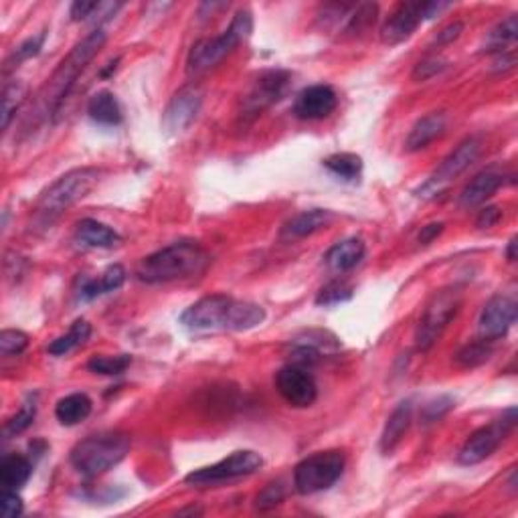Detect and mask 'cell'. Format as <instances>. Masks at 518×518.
I'll list each match as a JSON object with an SVG mask.
<instances>
[{"label": "cell", "mask_w": 518, "mask_h": 518, "mask_svg": "<svg viewBox=\"0 0 518 518\" xmlns=\"http://www.w3.org/2000/svg\"><path fill=\"white\" fill-rule=\"evenodd\" d=\"M345 466L347 458L339 450L316 451V454L304 458L294 468L296 492L310 496L328 490L339 482Z\"/></svg>", "instance_id": "7"}, {"label": "cell", "mask_w": 518, "mask_h": 518, "mask_svg": "<svg viewBox=\"0 0 518 518\" xmlns=\"http://www.w3.org/2000/svg\"><path fill=\"white\" fill-rule=\"evenodd\" d=\"M291 82V76L283 69H269L264 71L255 79L251 90L247 92L243 98V118H255L264 112L266 108L274 106L275 101H280L286 96L288 87Z\"/></svg>", "instance_id": "12"}, {"label": "cell", "mask_w": 518, "mask_h": 518, "mask_svg": "<svg viewBox=\"0 0 518 518\" xmlns=\"http://www.w3.org/2000/svg\"><path fill=\"white\" fill-rule=\"evenodd\" d=\"M179 514H203V510L201 508H185V510H179Z\"/></svg>", "instance_id": "49"}, {"label": "cell", "mask_w": 518, "mask_h": 518, "mask_svg": "<svg viewBox=\"0 0 518 518\" xmlns=\"http://www.w3.org/2000/svg\"><path fill=\"white\" fill-rule=\"evenodd\" d=\"M462 31H464V23H459V20H456V23H451L446 28H442V31L434 36V43L437 47L450 45V43H454L458 36L462 35Z\"/></svg>", "instance_id": "43"}, {"label": "cell", "mask_w": 518, "mask_h": 518, "mask_svg": "<svg viewBox=\"0 0 518 518\" xmlns=\"http://www.w3.org/2000/svg\"><path fill=\"white\" fill-rule=\"evenodd\" d=\"M446 126H448L446 112H432V114L423 116L421 120L415 122L410 136H407L405 148L410 152L427 148L435 138H440L443 132H446Z\"/></svg>", "instance_id": "21"}, {"label": "cell", "mask_w": 518, "mask_h": 518, "mask_svg": "<svg viewBox=\"0 0 518 518\" xmlns=\"http://www.w3.org/2000/svg\"><path fill=\"white\" fill-rule=\"evenodd\" d=\"M456 407V399L450 395H442L429 401V403L423 405L421 410V421L429 426V423H435L437 419H442L443 415L450 413Z\"/></svg>", "instance_id": "38"}, {"label": "cell", "mask_w": 518, "mask_h": 518, "mask_svg": "<svg viewBox=\"0 0 518 518\" xmlns=\"http://www.w3.org/2000/svg\"><path fill=\"white\" fill-rule=\"evenodd\" d=\"M353 298V286L347 282H331L328 286L318 291L316 304L318 306H337L342 302H348Z\"/></svg>", "instance_id": "37"}, {"label": "cell", "mask_w": 518, "mask_h": 518, "mask_svg": "<svg viewBox=\"0 0 518 518\" xmlns=\"http://www.w3.org/2000/svg\"><path fill=\"white\" fill-rule=\"evenodd\" d=\"M28 347V337L23 331H3L0 332V355L14 356L25 353Z\"/></svg>", "instance_id": "39"}, {"label": "cell", "mask_w": 518, "mask_h": 518, "mask_svg": "<svg viewBox=\"0 0 518 518\" xmlns=\"http://www.w3.org/2000/svg\"><path fill=\"white\" fill-rule=\"evenodd\" d=\"M364 253H367V245H364L363 239L350 237L328 250V253L324 255V264L332 272L345 274L361 264L364 259Z\"/></svg>", "instance_id": "22"}, {"label": "cell", "mask_w": 518, "mask_h": 518, "mask_svg": "<svg viewBox=\"0 0 518 518\" xmlns=\"http://www.w3.org/2000/svg\"><path fill=\"white\" fill-rule=\"evenodd\" d=\"M516 242H518V239L513 237L508 242V247H506V259L510 261V264H513V261H516V245H518Z\"/></svg>", "instance_id": "48"}, {"label": "cell", "mask_w": 518, "mask_h": 518, "mask_svg": "<svg viewBox=\"0 0 518 518\" xmlns=\"http://www.w3.org/2000/svg\"><path fill=\"white\" fill-rule=\"evenodd\" d=\"M334 221V213L328 209H310V211H302L290 219V221L282 227V239H302L314 235L320 229H326L328 225Z\"/></svg>", "instance_id": "19"}, {"label": "cell", "mask_w": 518, "mask_h": 518, "mask_svg": "<svg viewBox=\"0 0 518 518\" xmlns=\"http://www.w3.org/2000/svg\"><path fill=\"white\" fill-rule=\"evenodd\" d=\"M98 4L100 3H87V0H77V3H73L71 4V20H76V23H79V20H85V19H90L93 12H96L98 9Z\"/></svg>", "instance_id": "45"}, {"label": "cell", "mask_w": 518, "mask_h": 518, "mask_svg": "<svg viewBox=\"0 0 518 518\" xmlns=\"http://www.w3.org/2000/svg\"><path fill=\"white\" fill-rule=\"evenodd\" d=\"M480 148H482V144H480L478 138L474 136L466 138L450 156L442 160V164L434 171L432 177L423 182V185H419L415 195H418L419 199H435V196H440L443 191H448L451 182L476 163V158L480 156Z\"/></svg>", "instance_id": "9"}, {"label": "cell", "mask_w": 518, "mask_h": 518, "mask_svg": "<svg viewBox=\"0 0 518 518\" xmlns=\"http://www.w3.org/2000/svg\"><path fill=\"white\" fill-rule=\"evenodd\" d=\"M505 182H506L505 174L494 169L478 172L476 177L466 185L462 195H459V205L466 209L484 205V203L490 199V196L498 191L500 187H505Z\"/></svg>", "instance_id": "18"}, {"label": "cell", "mask_w": 518, "mask_h": 518, "mask_svg": "<svg viewBox=\"0 0 518 518\" xmlns=\"http://www.w3.org/2000/svg\"><path fill=\"white\" fill-rule=\"evenodd\" d=\"M35 415H36V403H35V401H31V399L25 401L23 407H20V410L14 413L9 421H6L4 435L12 437V435H19V434L27 432V429L33 426Z\"/></svg>", "instance_id": "36"}, {"label": "cell", "mask_w": 518, "mask_h": 518, "mask_svg": "<svg viewBox=\"0 0 518 518\" xmlns=\"http://www.w3.org/2000/svg\"><path fill=\"white\" fill-rule=\"evenodd\" d=\"M203 106V90L199 85H187L174 93L171 104L163 116V128L166 134L177 136L191 126Z\"/></svg>", "instance_id": "15"}, {"label": "cell", "mask_w": 518, "mask_h": 518, "mask_svg": "<svg viewBox=\"0 0 518 518\" xmlns=\"http://www.w3.org/2000/svg\"><path fill=\"white\" fill-rule=\"evenodd\" d=\"M207 261V251L196 242H177L144 258L136 267V277L144 283L182 280L201 274Z\"/></svg>", "instance_id": "3"}, {"label": "cell", "mask_w": 518, "mask_h": 518, "mask_svg": "<svg viewBox=\"0 0 518 518\" xmlns=\"http://www.w3.org/2000/svg\"><path fill=\"white\" fill-rule=\"evenodd\" d=\"M100 174L101 172L98 169H92V166L65 172L36 201V213L51 219L71 205H76L77 201H82L98 185Z\"/></svg>", "instance_id": "6"}, {"label": "cell", "mask_w": 518, "mask_h": 518, "mask_svg": "<svg viewBox=\"0 0 518 518\" xmlns=\"http://www.w3.org/2000/svg\"><path fill=\"white\" fill-rule=\"evenodd\" d=\"M448 68V61L440 60V57H429V60L415 65L413 79L415 82H426V79L437 76V73Z\"/></svg>", "instance_id": "41"}, {"label": "cell", "mask_w": 518, "mask_h": 518, "mask_svg": "<svg viewBox=\"0 0 518 518\" xmlns=\"http://www.w3.org/2000/svg\"><path fill=\"white\" fill-rule=\"evenodd\" d=\"M264 306L225 294L201 298L182 312L180 324L193 332H245L264 324Z\"/></svg>", "instance_id": "1"}, {"label": "cell", "mask_w": 518, "mask_h": 518, "mask_svg": "<svg viewBox=\"0 0 518 518\" xmlns=\"http://www.w3.org/2000/svg\"><path fill=\"white\" fill-rule=\"evenodd\" d=\"M0 508H3L4 518H17L23 514V498H20L17 490L4 488L3 498H0Z\"/></svg>", "instance_id": "42"}, {"label": "cell", "mask_w": 518, "mask_h": 518, "mask_svg": "<svg viewBox=\"0 0 518 518\" xmlns=\"http://www.w3.org/2000/svg\"><path fill=\"white\" fill-rule=\"evenodd\" d=\"M130 364H132V356L130 355H116V356H108V355H98L90 359L87 363V369L96 375H104V377H116L126 373Z\"/></svg>", "instance_id": "33"}, {"label": "cell", "mask_w": 518, "mask_h": 518, "mask_svg": "<svg viewBox=\"0 0 518 518\" xmlns=\"http://www.w3.org/2000/svg\"><path fill=\"white\" fill-rule=\"evenodd\" d=\"M291 345L310 347L316 350V353L326 355V353H337V350L340 348V340L328 331H304L302 334H298V337L291 340Z\"/></svg>", "instance_id": "32"}, {"label": "cell", "mask_w": 518, "mask_h": 518, "mask_svg": "<svg viewBox=\"0 0 518 518\" xmlns=\"http://www.w3.org/2000/svg\"><path fill=\"white\" fill-rule=\"evenodd\" d=\"M261 466H264V458H261L258 451L239 450V451H233L231 456L223 458L221 462L187 474L185 482L196 488H207V486L229 482V480L251 476V474L261 470Z\"/></svg>", "instance_id": "10"}, {"label": "cell", "mask_w": 518, "mask_h": 518, "mask_svg": "<svg viewBox=\"0 0 518 518\" xmlns=\"http://www.w3.org/2000/svg\"><path fill=\"white\" fill-rule=\"evenodd\" d=\"M132 440L120 432L90 435L71 450V466L85 478H98L118 466L128 456Z\"/></svg>", "instance_id": "4"}, {"label": "cell", "mask_w": 518, "mask_h": 518, "mask_svg": "<svg viewBox=\"0 0 518 518\" xmlns=\"http://www.w3.org/2000/svg\"><path fill=\"white\" fill-rule=\"evenodd\" d=\"M516 426V407H510L502 418L494 419L488 426L480 427L474 432L466 443L459 450L458 462L462 466H476L484 459L490 458L496 450L500 448V443L506 440Z\"/></svg>", "instance_id": "11"}, {"label": "cell", "mask_w": 518, "mask_h": 518, "mask_svg": "<svg viewBox=\"0 0 518 518\" xmlns=\"http://www.w3.org/2000/svg\"><path fill=\"white\" fill-rule=\"evenodd\" d=\"M518 304L514 296L498 294L484 306L482 314L478 320L480 339L484 340H500L505 339L510 328L516 323Z\"/></svg>", "instance_id": "14"}, {"label": "cell", "mask_w": 518, "mask_h": 518, "mask_svg": "<svg viewBox=\"0 0 518 518\" xmlns=\"http://www.w3.org/2000/svg\"><path fill=\"white\" fill-rule=\"evenodd\" d=\"M27 98V85L23 82H11L3 90V130L9 128L12 116L17 114Z\"/></svg>", "instance_id": "34"}, {"label": "cell", "mask_w": 518, "mask_h": 518, "mask_svg": "<svg viewBox=\"0 0 518 518\" xmlns=\"http://www.w3.org/2000/svg\"><path fill=\"white\" fill-rule=\"evenodd\" d=\"M339 106V96L331 85L318 84L302 90L294 101V116L300 120H324Z\"/></svg>", "instance_id": "17"}, {"label": "cell", "mask_w": 518, "mask_h": 518, "mask_svg": "<svg viewBox=\"0 0 518 518\" xmlns=\"http://www.w3.org/2000/svg\"><path fill=\"white\" fill-rule=\"evenodd\" d=\"M126 282V269L122 266H109L104 274L100 275V280H85L82 290H79V300L82 302H92L96 298L109 294V291H116L124 286Z\"/></svg>", "instance_id": "26"}, {"label": "cell", "mask_w": 518, "mask_h": 518, "mask_svg": "<svg viewBox=\"0 0 518 518\" xmlns=\"http://www.w3.org/2000/svg\"><path fill=\"white\" fill-rule=\"evenodd\" d=\"M323 164L328 172H332L334 177L347 182L359 180L363 174V158L359 155H353V152H339V155L323 160Z\"/></svg>", "instance_id": "28"}, {"label": "cell", "mask_w": 518, "mask_h": 518, "mask_svg": "<svg viewBox=\"0 0 518 518\" xmlns=\"http://www.w3.org/2000/svg\"><path fill=\"white\" fill-rule=\"evenodd\" d=\"M492 355H494V342L480 339L458 350L456 364L462 369H476L490 361Z\"/></svg>", "instance_id": "31"}, {"label": "cell", "mask_w": 518, "mask_h": 518, "mask_svg": "<svg viewBox=\"0 0 518 518\" xmlns=\"http://www.w3.org/2000/svg\"><path fill=\"white\" fill-rule=\"evenodd\" d=\"M459 306H462V290L459 288L451 286L435 291L423 310L419 326L415 331V345L419 350H429L435 345L451 320L456 318Z\"/></svg>", "instance_id": "8"}, {"label": "cell", "mask_w": 518, "mask_h": 518, "mask_svg": "<svg viewBox=\"0 0 518 518\" xmlns=\"http://www.w3.org/2000/svg\"><path fill=\"white\" fill-rule=\"evenodd\" d=\"M45 36H47V33L45 31H41L39 35H33V36H28V39H25L23 43H20V45L12 51L11 53V57L9 60H6V71H9V68H14V65H19L23 63V61H27V60H33V57H36L41 53V49H43V45H45Z\"/></svg>", "instance_id": "35"}, {"label": "cell", "mask_w": 518, "mask_h": 518, "mask_svg": "<svg viewBox=\"0 0 518 518\" xmlns=\"http://www.w3.org/2000/svg\"><path fill=\"white\" fill-rule=\"evenodd\" d=\"M500 219H502V211L498 207H494V205L484 207L476 217V227L478 229H490L500 221Z\"/></svg>", "instance_id": "44"}, {"label": "cell", "mask_w": 518, "mask_h": 518, "mask_svg": "<svg viewBox=\"0 0 518 518\" xmlns=\"http://www.w3.org/2000/svg\"><path fill=\"white\" fill-rule=\"evenodd\" d=\"M518 39V17L510 14L505 20H500L486 36L488 51H496V53H506V47L514 45Z\"/></svg>", "instance_id": "30"}, {"label": "cell", "mask_w": 518, "mask_h": 518, "mask_svg": "<svg viewBox=\"0 0 518 518\" xmlns=\"http://www.w3.org/2000/svg\"><path fill=\"white\" fill-rule=\"evenodd\" d=\"M90 337H92V324L87 323V320L79 318L71 324L69 332L63 334V337H60V339H55L53 342H51L47 350H49V355H53V356H63V355L71 353L73 348L82 347Z\"/></svg>", "instance_id": "29"}, {"label": "cell", "mask_w": 518, "mask_h": 518, "mask_svg": "<svg viewBox=\"0 0 518 518\" xmlns=\"http://www.w3.org/2000/svg\"><path fill=\"white\" fill-rule=\"evenodd\" d=\"M283 498H286V486H283L282 480H275V482H269L264 490L258 494L255 506H258L259 510H269L277 505H282Z\"/></svg>", "instance_id": "40"}, {"label": "cell", "mask_w": 518, "mask_h": 518, "mask_svg": "<svg viewBox=\"0 0 518 518\" xmlns=\"http://www.w3.org/2000/svg\"><path fill=\"white\" fill-rule=\"evenodd\" d=\"M275 389L291 407H298V410L314 405V401L318 397V385L310 375V371L291 363L277 371Z\"/></svg>", "instance_id": "13"}, {"label": "cell", "mask_w": 518, "mask_h": 518, "mask_svg": "<svg viewBox=\"0 0 518 518\" xmlns=\"http://www.w3.org/2000/svg\"><path fill=\"white\" fill-rule=\"evenodd\" d=\"M423 3H401L395 6V11L389 14L381 28V41L385 45L395 47L405 43L410 36L418 31V27L423 23Z\"/></svg>", "instance_id": "16"}, {"label": "cell", "mask_w": 518, "mask_h": 518, "mask_svg": "<svg viewBox=\"0 0 518 518\" xmlns=\"http://www.w3.org/2000/svg\"><path fill=\"white\" fill-rule=\"evenodd\" d=\"M251 33H253L251 11L250 9L237 11L235 17L231 20V25L225 28L223 35L195 43L187 60V71L191 73V76H196V73L215 68L217 63H221L225 57L233 53L237 45H242L243 41L250 39Z\"/></svg>", "instance_id": "5"}, {"label": "cell", "mask_w": 518, "mask_h": 518, "mask_svg": "<svg viewBox=\"0 0 518 518\" xmlns=\"http://www.w3.org/2000/svg\"><path fill=\"white\" fill-rule=\"evenodd\" d=\"M93 410L92 399L85 393H71V395L57 401L55 418L65 427L79 426V423L90 418Z\"/></svg>", "instance_id": "25"}, {"label": "cell", "mask_w": 518, "mask_h": 518, "mask_svg": "<svg viewBox=\"0 0 518 518\" xmlns=\"http://www.w3.org/2000/svg\"><path fill=\"white\" fill-rule=\"evenodd\" d=\"M33 476V462L27 456L9 454L0 464V482L9 490H20Z\"/></svg>", "instance_id": "27"}, {"label": "cell", "mask_w": 518, "mask_h": 518, "mask_svg": "<svg viewBox=\"0 0 518 518\" xmlns=\"http://www.w3.org/2000/svg\"><path fill=\"white\" fill-rule=\"evenodd\" d=\"M76 239L79 245L92 247V250H109V247H116L122 242L118 231H114L106 223L96 221V219H84V221H79L76 229Z\"/></svg>", "instance_id": "23"}, {"label": "cell", "mask_w": 518, "mask_h": 518, "mask_svg": "<svg viewBox=\"0 0 518 518\" xmlns=\"http://www.w3.org/2000/svg\"><path fill=\"white\" fill-rule=\"evenodd\" d=\"M108 35L101 27H96L93 31L77 43L76 47L69 51V55L60 63V68L53 71V76L47 79V84L43 85L39 92V100L36 104L43 109V114H47L49 118L60 112L65 98L69 96V92L76 85L77 77L82 76V71L87 68L93 57H96L101 47L106 45Z\"/></svg>", "instance_id": "2"}, {"label": "cell", "mask_w": 518, "mask_h": 518, "mask_svg": "<svg viewBox=\"0 0 518 518\" xmlns=\"http://www.w3.org/2000/svg\"><path fill=\"white\" fill-rule=\"evenodd\" d=\"M413 421V401L405 399L393 410V413L387 419L383 434H381V451L385 456L393 454L397 450V446L403 442V437L407 434Z\"/></svg>", "instance_id": "20"}, {"label": "cell", "mask_w": 518, "mask_h": 518, "mask_svg": "<svg viewBox=\"0 0 518 518\" xmlns=\"http://www.w3.org/2000/svg\"><path fill=\"white\" fill-rule=\"evenodd\" d=\"M450 3H423V11H421V14H423V20H429V19H435L437 14H440L442 11H446V9H450Z\"/></svg>", "instance_id": "47"}, {"label": "cell", "mask_w": 518, "mask_h": 518, "mask_svg": "<svg viewBox=\"0 0 518 518\" xmlns=\"http://www.w3.org/2000/svg\"><path fill=\"white\" fill-rule=\"evenodd\" d=\"M87 116H90L96 124H100V126H109V128L120 126L124 120L118 98L108 90L96 92L90 98V101H87Z\"/></svg>", "instance_id": "24"}, {"label": "cell", "mask_w": 518, "mask_h": 518, "mask_svg": "<svg viewBox=\"0 0 518 518\" xmlns=\"http://www.w3.org/2000/svg\"><path fill=\"white\" fill-rule=\"evenodd\" d=\"M443 229H446V223H442V221H437V223H429L426 225V227H421L419 231V237H418V242L421 245H429V243H434L437 237L442 235Z\"/></svg>", "instance_id": "46"}]
</instances>
